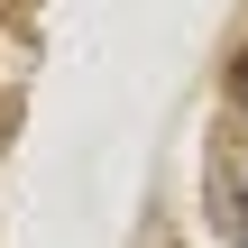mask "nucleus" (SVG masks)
<instances>
[{
  "label": "nucleus",
  "mask_w": 248,
  "mask_h": 248,
  "mask_svg": "<svg viewBox=\"0 0 248 248\" xmlns=\"http://www.w3.org/2000/svg\"><path fill=\"white\" fill-rule=\"evenodd\" d=\"M230 239L248 248V184H239V202H230Z\"/></svg>",
  "instance_id": "nucleus-1"
},
{
  "label": "nucleus",
  "mask_w": 248,
  "mask_h": 248,
  "mask_svg": "<svg viewBox=\"0 0 248 248\" xmlns=\"http://www.w3.org/2000/svg\"><path fill=\"white\" fill-rule=\"evenodd\" d=\"M230 92H239V110H248V55H239V74H230Z\"/></svg>",
  "instance_id": "nucleus-2"
}]
</instances>
